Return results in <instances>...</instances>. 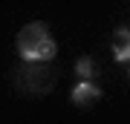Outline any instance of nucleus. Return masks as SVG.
Segmentation results:
<instances>
[{
  "mask_svg": "<svg viewBox=\"0 0 130 124\" xmlns=\"http://www.w3.org/2000/svg\"><path fill=\"white\" fill-rule=\"evenodd\" d=\"M18 52L20 58L29 61V64H38V61H52L55 58V41H52L46 23L35 20V23H26L23 29L18 32Z\"/></svg>",
  "mask_w": 130,
  "mask_h": 124,
  "instance_id": "f257e3e1",
  "label": "nucleus"
},
{
  "mask_svg": "<svg viewBox=\"0 0 130 124\" xmlns=\"http://www.w3.org/2000/svg\"><path fill=\"white\" fill-rule=\"evenodd\" d=\"M70 98H72V104H78V107H87V104H95L98 98H101V90H98L93 81H78V84L72 87Z\"/></svg>",
  "mask_w": 130,
  "mask_h": 124,
  "instance_id": "f03ea898",
  "label": "nucleus"
},
{
  "mask_svg": "<svg viewBox=\"0 0 130 124\" xmlns=\"http://www.w3.org/2000/svg\"><path fill=\"white\" fill-rule=\"evenodd\" d=\"M113 58L119 61V64H127L130 61V29L121 26L113 32Z\"/></svg>",
  "mask_w": 130,
  "mask_h": 124,
  "instance_id": "7ed1b4c3",
  "label": "nucleus"
},
{
  "mask_svg": "<svg viewBox=\"0 0 130 124\" xmlns=\"http://www.w3.org/2000/svg\"><path fill=\"white\" fill-rule=\"evenodd\" d=\"M75 72H78L81 81H90V78L95 75V64H93V58H87V55L78 58V61H75Z\"/></svg>",
  "mask_w": 130,
  "mask_h": 124,
  "instance_id": "20e7f679",
  "label": "nucleus"
}]
</instances>
